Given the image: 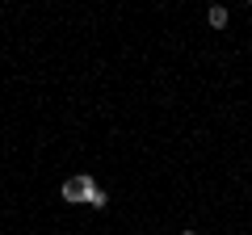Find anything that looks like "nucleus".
I'll return each mask as SVG.
<instances>
[{
  "instance_id": "2",
  "label": "nucleus",
  "mask_w": 252,
  "mask_h": 235,
  "mask_svg": "<svg viewBox=\"0 0 252 235\" xmlns=\"http://www.w3.org/2000/svg\"><path fill=\"white\" fill-rule=\"evenodd\" d=\"M84 206H93V210H105V206H109V193L101 189L97 181H89V189H84Z\"/></svg>"
},
{
  "instance_id": "3",
  "label": "nucleus",
  "mask_w": 252,
  "mask_h": 235,
  "mask_svg": "<svg viewBox=\"0 0 252 235\" xmlns=\"http://www.w3.org/2000/svg\"><path fill=\"white\" fill-rule=\"evenodd\" d=\"M206 21H210V26H215V29H223V26H227V4H210Z\"/></svg>"
},
{
  "instance_id": "1",
  "label": "nucleus",
  "mask_w": 252,
  "mask_h": 235,
  "mask_svg": "<svg viewBox=\"0 0 252 235\" xmlns=\"http://www.w3.org/2000/svg\"><path fill=\"white\" fill-rule=\"evenodd\" d=\"M89 172H80V176H67V181H63V202H72V206H84V189H89Z\"/></svg>"
},
{
  "instance_id": "4",
  "label": "nucleus",
  "mask_w": 252,
  "mask_h": 235,
  "mask_svg": "<svg viewBox=\"0 0 252 235\" xmlns=\"http://www.w3.org/2000/svg\"><path fill=\"white\" fill-rule=\"evenodd\" d=\"M181 235H198V231H193V227H189V231H181Z\"/></svg>"
}]
</instances>
